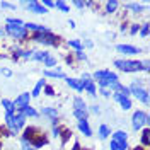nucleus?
<instances>
[{"label": "nucleus", "instance_id": "5", "mask_svg": "<svg viewBox=\"0 0 150 150\" xmlns=\"http://www.w3.org/2000/svg\"><path fill=\"white\" fill-rule=\"evenodd\" d=\"M5 34L12 36L14 39H26L28 38V31H26L24 26H10V24H7Z\"/></svg>", "mask_w": 150, "mask_h": 150}, {"label": "nucleus", "instance_id": "3", "mask_svg": "<svg viewBox=\"0 0 150 150\" xmlns=\"http://www.w3.org/2000/svg\"><path fill=\"white\" fill-rule=\"evenodd\" d=\"M33 39L36 41V43H41V45H45V46H56L58 45V38L55 34H51V33H36Z\"/></svg>", "mask_w": 150, "mask_h": 150}, {"label": "nucleus", "instance_id": "6", "mask_svg": "<svg viewBox=\"0 0 150 150\" xmlns=\"http://www.w3.org/2000/svg\"><path fill=\"white\" fill-rule=\"evenodd\" d=\"M22 7H26L29 12H34V14H46L48 10L41 5V2H36V0H31V2H21Z\"/></svg>", "mask_w": 150, "mask_h": 150}, {"label": "nucleus", "instance_id": "14", "mask_svg": "<svg viewBox=\"0 0 150 150\" xmlns=\"http://www.w3.org/2000/svg\"><path fill=\"white\" fill-rule=\"evenodd\" d=\"M111 140L123 143V142L128 140V133H126V131H123V130H118V131H114V133H112V138H111Z\"/></svg>", "mask_w": 150, "mask_h": 150}, {"label": "nucleus", "instance_id": "24", "mask_svg": "<svg viewBox=\"0 0 150 150\" xmlns=\"http://www.w3.org/2000/svg\"><path fill=\"white\" fill-rule=\"evenodd\" d=\"M68 46L70 48H74L75 51H82V43H80V41H79V39H70V41H68Z\"/></svg>", "mask_w": 150, "mask_h": 150}, {"label": "nucleus", "instance_id": "40", "mask_svg": "<svg viewBox=\"0 0 150 150\" xmlns=\"http://www.w3.org/2000/svg\"><path fill=\"white\" fill-rule=\"evenodd\" d=\"M142 70H143V72H149V62H147V60L142 62Z\"/></svg>", "mask_w": 150, "mask_h": 150}, {"label": "nucleus", "instance_id": "11", "mask_svg": "<svg viewBox=\"0 0 150 150\" xmlns=\"http://www.w3.org/2000/svg\"><path fill=\"white\" fill-rule=\"evenodd\" d=\"M41 114L46 116V118H50L51 121H56V118H58L56 108H48V106H45V108H41Z\"/></svg>", "mask_w": 150, "mask_h": 150}, {"label": "nucleus", "instance_id": "15", "mask_svg": "<svg viewBox=\"0 0 150 150\" xmlns=\"http://www.w3.org/2000/svg\"><path fill=\"white\" fill-rule=\"evenodd\" d=\"M21 111H22V114H24L26 118H38V116H39V112H38L34 108H31V106H24V108H21Z\"/></svg>", "mask_w": 150, "mask_h": 150}, {"label": "nucleus", "instance_id": "7", "mask_svg": "<svg viewBox=\"0 0 150 150\" xmlns=\"http://www.w3.org/2000/svg\"><path fill=\"white\" fill-rule=\"evenodd\" d=\"M116 51L121 53V55L133 56V55H138V53H140V48L131 46V45H118V46H116Z\"/></svg>", "mask_w": 150, "mask_h": 150}, {"label": "nucleus", "instance_id": "38", "mask_svg": "<svg viewBox=\"0 0 150 150\" xmlns=\"http://www.w3.org/2000/svg\"><path fill=\"white\" fill-rule=\"evenodd\" d=\"M60 133H62V131H60V128H58V126H53V137H55V138H58V137H60Z\"/></svg>", "mask_w": 150, "mask_h": 150}, {"label": "nucleus", "instance_id": "19", "mask_svg": "<svg viewBox=\"0 0 150 150\" xmlns=\"http://www.w3.org/2000/svg\"><path fill=\"white\" fill-rule=\"evenodd\" d=\"M48 56H50L48 51H33V58L31 60H34V62H45Z\"/></svg>", "mask_w": 150, "mask_h": 150}, {"label": "nucleus", "instance_id": "42", "mask_svg": "<svg viewBox=\"0 0 150 150\" xmlns=\"http://www.w3.org/2000/svg\"><path fill=\"white\" fill-rule=\"evenodd\" d=\"M45 92H46V96H53V89H51V87H46V85H45Z\"/></svg>", "mask_w": 150, "mask_h": 150}, {"label": "nucleus", "instance_id": "30", "mask_svg": "<svg viewBox=\"0 0 150 150\" xmlns=\"http://www.w3.org/2000/svg\"><path fill=\"white\" fill-rule=\"evenodd\" d=\"M149 24H143V26H142V29H140V31H138V33H140V36L142 38H147V36H149Z\"/></svg>", "mask_w": 150, "mask_h": 150}, {"label": "nucleus", "instance_id": "2", "mask_svg": "<svg viewBox=\"0 0 150 150\" xmlns=\"http://www.w3.org/2000/svg\"><path fill=\"white\" fill-rule=\"evenodd\" d=\"M128 91H130V94H133L138 101H142L143 104H149V91L143 89L138 82H133V84L128 87Z\"/></svg>", "mask_w": 150, "mask_h": 150}, {"label": "nucleus", "instance_id": "33", "mask_svg": "<svg viewBox=\"0 0 150 150\" xmlns=\"http://www.w3.org/2000/svg\"><path fill=\"white\" fill-rule=\"evenodd\" d=\"M0 7H4V9H16V4H10V2H0Z\"/></svg>", "mask_w": 150, "mask_h": 150}, {"label": "nucleus", "instance_id": "36", "mask_svg": "<svg viewBox=\"0 0 150 150\" xmlns=\"http://www.w3.org/2000/svg\"><path fill=\"white\" fill-rule=\"evenodd\" d=\"M0 74L4 75V77H12V72H10L9 68H2V70H0Z\"/></svg>", "mask_w": 150, "mask_h": 150}, {"label": "nucleus", "instance_id": "20", "mask_svg": "<svg viewBox=\"0 0 150 150\" xmlns=\"http://www.w3.org/2000/svg\"><path fill=\"white\" fill-rule=\"evenodd\" d=\"M2 108L5 109V112H9V114H14V111H16V108H14V103L12 101H9V99H2Z\"/></svg>", "mask_w": 150, "mask_h": 150}, {"label": "nucleus", "instance_id": "43", "mask_svg": "<svg viewBox=\"0 0 150 150\" xmlns=\"http://www.w3.org/2000/svg\"><path fill=\"white\" fill-rule=\"evenodd\" d=\"M84 45H85L87 48H92V46H94V43H92V41H89V39H85V43H84Z\"/></svg>", "mask_w": 150, "mask_h": 150}, {"label": "nucleus", "instance_id": "44", "mask_svg": "<svg viewBox=\"0 0 150 150\" xmlns=\"http://www.w3.org/2000/svg\"><path fill=\"white\" fill-rule=\"evenodd\" d=\"M68 26H70V28H72V29L75 28V22H74V21H72V19H70V21H68Z\"/></svg>", "mask_w": 150, "mask_h": 150}, {"label": "nucleus", "instance_id": "41", "mask_svg": "<svg viewBox=\"0 0 150 150\" xmlns=\"http://www.w3.org/2000/svg\"><path fill=\"white\" fill-rule=\"evenodd\" d=\"M74 5L77 7V9H84V7H85V2H74Z\"/></svg>", "mask_w": 150, "mask_h": 150}, {"label": "nucleus", "instance_id": "22", "mask_svg": "<svg viewBox=\"0 0 150 150\" xmlns=\"http://www.w3.org/2000/svg\"><path fill=\"white\" fill-rule=\"evenodd\" d=\"M74 116L79 121H82V120H87L89 118V111L87 109H74Z\"/></svg>", "mask_w": 150, "mask_h": 150}, {"label": "nucleus", "instance_id": "27", "mask_svg": "<svg viewBox=\"0 0 150 150\" xmlns=\"http://www.w3.org/2000/svg\"><path fill=\"white\" fill-rule=\"evenodd\" d=\"M43 65L46 67V68H51V67H56V58L55 56H48L46 60H45V62H43Z\"/></svg>", "mask_w": 150, "mask_h": 150}, {"label": "nucleus", "instance_id": "23", "mask_svg": "<svg viewBox=\"0 0 150 150\" xmlns=\"http://www.w3.org/2000/svg\"><path fill=\"white\" fill-rule=\"evenodd\" d=\"M118 5H120V2H116V0H109V2H106V12H108V14H112L114 10L118 9Z\"/></svg>", "mask_w": 150, "mask_h": 150}, {"label": "nucleus", "instance_id": "35", "mask_svg": "<svg viewBox=\"0 0 150 150\" xmlns=\"http://www.w3.org/2000/svg\"><path fill=\"white\" fill-rule=\"evenodd\" d=\"M101 94H103L104 97H111V91L108 87H101Z\"/></svg>", "mask_w": 150, "mask_h": 150}, {"label": "nucleus", "instance_id": "26", "mask_svg": "<svg viewBox=\"0 0 150 150\" xmlns=\"http://www.w3.org/2000/svg\"><path fill=\"white\" fill-rule=\"evenodd\" d=\"M55 7H56V9H60L62 12H70V7H68V4H65L63 0H58V2H55Z\"/></svg>", "mask_w": 150, "mask_h": 150}, {"label": "nucleus", "instance_id": "13", "mask_svg": "<svg viewBox=\"0 0 150 150\" xmlns=\"http://www.w3.org/2000/svg\"><path fill=\"white\" fill-rule=\"evenodd\" d=\"M79 130H80V133H84V137H92V130H91V126H89V121H87V120L79 121Z\"/></svg>", "mask_w": 150, "mask_h": 150}, {"label": "nucleus", "instance_id": "16", "mask_svg": "<svg viewBox=\"0 0 150 150\" xmlns=\"http://www.w3.org/2000/svg\"><path fill=\"white\" fill-rule=\"evenodd\" d=\"M45 77H51V79H67L65 74H63L60 68H56V70H45Z\"/></svg>", "mask_w": 150, "mask_h": 150}, {"label": "nucleus", "instance_id": "1", "mask_svg": "<svg viewBox=\"0 0 150 150\" xmlns=\"http://www.w3.org/2000/svg\"><path fill=\"white\" fill-rule=\"evenodd\" d=\"M114 67H118L121 72H140L142 62H135V60H114Z\"/></svg>", "mask_w": 150, "mask_h": 150}, {"label": "nucleus", "instance_id": "18", "mask_svg": "<svg viewBox=\"0 0 150 150\" xmlns=\"http://www.w3.org/2000/svg\"><path fill=\"white\" fill-rule=\"evenodd\" d=\"M147 7V4H135V2H131V4H126V9L133 10L135 14H140L142 10Z\"/></svg>", "mask_w": 150, "mask_h": 150}, {"label": "nucleus", "instance_id": "10", "mask_svg": "<svg viewBox=\"0 0 150 150\" xmlns=\"http://www.w3.org/2000/svg\"><path fill=\"white\" fill-rule=\"evenodd\" d=\"M24 28L26 31H36V33H51L46 26H41V24H36V22H24Z\"/></svg>", "mask_w": 150, "mask_h": 150}, {"label": "nucleus", "instance_id": "12", "mask_svg": "<svg viewBox=\"0 0 150 150\" xmlns=\"http://www.w3.org/2000/svg\"><path fill=\"white\" fill-rule=\"evenodd\" d=\"M67 85H68L70 89L77 91V92H84V87L80 84V79H72V77H68V79H67Z\"/></svg>", "mask_w": 150, "mask_h": 150}, {"label": "nucleus", "instance_id": "45", "mask_svg": "<svg viewBox=\"0 0 150 150\" xmlns=\"http://www.w3.org/2000/svg\"><path fill=\"white\" fill-rule=\"evenodd\" d=\"M5 36V31H2V29H0V38H4Z\"/></svg>", "mask_w": 150, "mask_h": 150}, {"label": "nucleus", "instance_id": "34", "mask_svg": "<svg viewBox=\"0 0 150 150\" xmlns=\"http://www.w3.org/2000/svg\"><path fill=\"white\" fill-rule=\"evenodd\" d=\"M140 31V26L138 24H131V28H130V34H137Z\"/></svg>", "mask_w": 150, "mask_h": 150}, {"label": "nucleus", "instance_id": "32", "mask_svg": "<svg viewBox=\"0 0 150 150\" xmlns=\"http://www.w3.org/2000/svg\"><path fill=\"white\" fill-rule=\"evenodd\" d=\"M41 5H43L45 9H53V7H55V2H51V0H45V2H41Z\"/></svg>", "mask_w": 150, "mask_h": 150}, {"label": "nucleus", "instance_id": "4", "mask_svg": "<svg viewBox=\"0 0 150 150\" xmlns=\"http://www.w3.org/2000/svg\"><path fill=\"white\" fill-rule=\"evenodd\" d=\"M150 121V118H149V114L145 111H137V112H133V130H142L143 126H147Z\"/></svg>", "mask_w": 150, "mask_h": 150}, {"label": "nucleus", "instance_id": "28", "mask_svg": "<svg viewBox=\"0 0 150 150\" xmlns=\"http://www.w3.org/2000/svg\"><path fill=\"white\" fill-rule=\"evenodd\" d=\"M7 24H10V26H24V21L17 19V17H9L7 19Z\"/></svg>", "mask_w": 150, "mask_h": 150}, {"label": "nucleus", "instance_id": "21", "mask_svg": "<svg viewBox=\"0 0 150 150\" xmlns=\"http://www.w3.org/2000/svg\"><path fill=\"white\" fill-rule=\"evenodd\" d=\"M46 85V80L45 79H41V80H38V84L34 85V89H33V97H39V94H41V89Z\"/></svg>", "mask_w": 150, "mask_h": 150}, {"label": "nucleus", "instance_id": "8", "mask_svg": "<svg viewBox=\"0 0 150 150\" xmlns=\"http://www.w3.org/2000/svg\"><path fill=\"white\" fill-rule=\"evenodd\" d=\"M29 101H31V94L22 92L19 97H16V101H12V103H14V108H16V109H21V108H24V106H29Z\"/></svg>", "mask_w": 150, "mask_h": 150}, {"label": "nucleus", "instance_id": "9", "mask_svg": "<svg viewBox=\"0 0 150 150\" xmlns=\"http://www.w3.org/2000/svg\"><path fill=\"white\" fill-rule=\"evenodd\" d=\"M112 99L116 101V103H120V106H121V109H125V111H128L131 108V101H130V97H125V96H121V94H118V92H112Z\"/></svg>", "mask_w": 150, "mask_h": 150}, {"label": "nucleus", "instance_id": "37", "mask_svg": "<svg viewBox=\"0 0 150 150\" xmlns=\"http://www.w3.org/2000/svg\"><path fill=\"white\" fill-rule=\"evenodd\" d=\"M91 112H92V114H99V112H101V109H99V106H97V104H94V106H91Z\"/></svg>", "mask_w": 150, "mask_h": 150}, {"label": "nucleus", "instance_id": "31", "mask_svg": "<svg viewBox=\"0 0 150 150\" xmlns=\"http://www.w3.org/2000/svg\"><path fill=\"white\" fill-rule=\"evenodd\" d=\"M149 130H145L143 131V133H142V143H143V145H145V147H147V145H149Z\"/></svg>", "mask_w": 150, "mask_h": 150}, {"label": "nucleus", "instance_id": "17", "mask_svg": "<svg viewBox=\"0 0 150 150\" xmlns=\"http://www.w3.org/2000/svg\"><path fill=\"white\" fill-rule=\"evenodd\" d=\"M97 135H99V138H101V140H106V138L111 135L109 126H108V125H101V126H99V131H97Z\"/></svg>", "mask_w": 150, "mask_h": 150}, {"label": "nucleus", "instance_id": "29", "mask_svg": "<svg viewBox=\"0 0 150 150\" xmlns=\"http://www.w3.org/2000/svg\"><path fill=\"white\" fill-rule=\"evenodd\" d=\"M21 145H22V150H36L28 140H22V138H21Z\"/></svg>", "mask_w": 150, "mask_h": 150}, {"label": "nucleus", "instance_id": "39", "mask_svg": "<svg viewBox=\"0 0 150 150\" xmlns=\"http://www.w3.org/2000/svg\"><path fill=\"white\" fill-rule=\"evenodd\" d=\"M77 58H79V60H87V56H85V53H82V51H77Z\"/></svg>", "mask_w": 150, "mask_h": 150}, {"label": "nucleus", "instance_id": "25", "mask_svg": "<svg viewBox=\"0 0 150 150\" xmlns=\"http://www.w3.org/2000/svg\"><path fill=\"white\" fill-rule=\"evenodd\" d=\"M74 108L75 109H87V106H85V103H84L82 97H75L74 99Z\"/></svg>", "mask_w": 150, "mask_h": 150}]
</instances>
